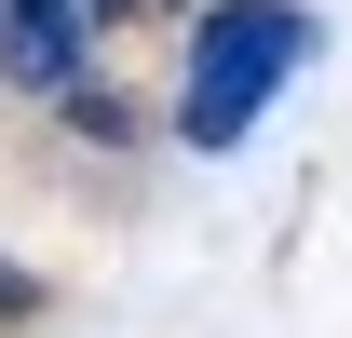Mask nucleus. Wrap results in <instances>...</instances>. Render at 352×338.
Segmentation results:
<instances>
[{"instance_id":"nucleus-2","label":"nucleus","mask_w":352,"mask_h":338,"mask_svg":"<svg viewBox=\"0 0 352 338\" xmlns=\"http://www.w3.org/2000/svg\"><path fill=\"white\" fill-rule=\"evenodd\" d=\"M82 41H95V0H0V68H14L28 95L82 82Z\"/></svg>"},{"instance_id":"nucleus-1","label":"nucleus","mask_w":352,"mask_h":338,"mask_svg":"<svg viewBox=\"0 0 352 338\" xmlns=\"http://www.w3.org/2000/svg\"><path fill=\"white\" fill-rule=\"evenodd\" d=\"M298 54H311V14H298V0H217V14L190 27L176 135H190V149H244V135H258V109L298 82Z\"/></svg>"}]
</instances>
